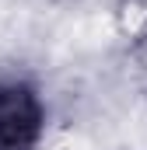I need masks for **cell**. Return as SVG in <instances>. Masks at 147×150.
Masks as SVG:
<instances>
[{
    "instance_id": "cell-2",
    "label": "cell",
    "mask_w": 147,
    "mask_h": 150,
    "mask_svg": "<svg viewBox=\"0 0 147 150\" xmlns=\"http://www.w3.org/2000/svg\"><path fill=\"white\" fill-rule=\"evenodd\" d=\"M119 18H123V28L126 32L147 35V0H123Z\"/></svg>"
},
{
    "instance_id": "cell-1",
    "label": "cell",
    "mask_w": 147,
    "mask_h": 150,
    "mask_svg": "<svg viewBox=\"0 0 147 150\" xmlns=\"http://www.w3.org/2000/svg\"><path fill=\"white\" fill-rule=\"evenodd\" d=\"M46 98L35 80L0 74V150H35L46 136Z\"/></svg>"
}]
</instances>
